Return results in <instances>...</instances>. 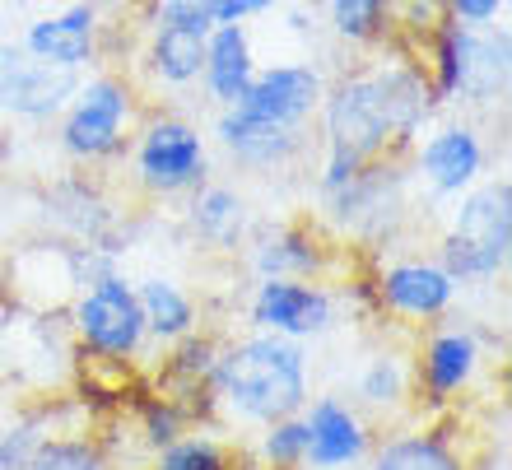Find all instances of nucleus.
<instances>
[{
	"label": "nucleus",
	"mask_w": 512,
	"mask_h": 470,
	"mask_svg": "<svg viewBox=\"0 0 512 470\" xmlns=\"http://www.w3.org/2000/svg\"><path fill=\"white\" fill-rule=\"evenodd\" d=\"M219 429H266L284 415H298L312 396V359L298 340L247 331L224 340L210 373Z\"/></svg>",
	"instance_id": "obj_1"
},
{
	"label": "nucleus",
	"mask_w": 512,
	"mask_h": 470,
	"mask_svg": "<svg viewBox=\"0 0 512 470\" xmlns=\"http://www.w3.org/2000/svg\"><path fill=\"white\" fill-rule=\"evenodd\" d=\"M145 94L122 70H89L56 117V149L70 168L108 173L126 159L131 135L145 117Z\"/></svg>",
	"instance_id": "obj_2"
},
{
	"label": "nucleus",
	"mask_w": 512,
	"mask_h": 470,
	"mask_svg": "<svg viewBox=\"0 0 512 470\" xmlns=\"http://www.w3.org/2000/svg\"><path fill=\"white\" fill-rule=\"evenodd\" d=\"M419 66L429 75V89L438 98V108H461V112H485L499 108L508 98V70H512V42L508 28H471L457 19L429 33V42L419 47Z\"/></svg>",
	"instance_id": "obj_3"
},
{
	"label": "nucleus",
	"mask_w": 512,
	"mask_h": 470,
	"mask_svg": "<svg viewBox=\"0 0 512 470\" xmlns=\"http://www.w3.org/2000/svg\"><path fill=\"white\" fill-rule=\"evenodd\" d=\"M122 163L131 173V191L149 205L187 201L201 182L215 177L210 135L201 121H191L177 108H145Z\"/></svg>",
	"instance_id": "obj_4"
},
{
	"label": "nucleus",
	"mask_w": 512,
	"mask_h": 470,
	"mask_svg": "<svg viewBox=\"0 0 512 470\" xmlns=\"http://www.w3.org/2000/svg\"><path fill=\"white\" fill-rule=\"evenodd\" d=\"M512 256V182L485 177L452 201L447 229L433 242V261L457 284H494L508 275Z\"/></svg>",
	"instance_id": "obj_5"
},
{
	"label": "nucleus",
	"mask_w": 512,
	"mask_h": 470,
	"mask_svg": "<svg viewBox=\"0 0 512 470\" xmlns=\"http://www.w3.org/2000/svg\"><path fill=\"white\" fill-rule=\"evenodd\" d=\"M410 168L405 159H373L359 168V177H350L345 187L322 191L317 196V224L331 238H340L345 247H387L405 224L410 210Z\"/></svg>",
	"instance_id": "obj_6"
},
{
	"label": "nucleus",
	"mask_w": 512,
	"mask_h": 470,
	"mask_svg": "<svg viewBox=\"0 0 512 470\" xmlns=\"http://www.w3.org/2000/svg\"><path fill=\"white\" fill-rule=\"evenodd\" d=\"M415 350H410V377H415V410L424 419L452 415V405L475 387V377L485 368L494 340H485L466 322H443L415 331Z\"/></svg>",
	"instance_id": "obj_7"
},
{
	"label": "nucleus",
	"mask_w": 512,
	"mask_h": 470,
	"mask_svg": "<svg viewBox=\"0 0 512 470\" xmlns=\"http://www.w3.org/2000/svg\"><path fill=\"white\" fill-rule=\"evenodd\" d=\"M66 326H70V336H75V345H80V354H89V359L131 363V359H145V350H149V331H145L140 298H135V280L122 275V270H108L94 284L75 289Z\"/></svg>",
	"instance_id": "obj_8"
},
{
	"label": "nucleus",
	"mask_w": 512,
	"mask_h": 470,
	"mask_svg": "<svg viewBox=\"0 0 512 470\" xmlns=\"http://www.w3.org/2000/svg\"><path fill=\"white\" fill-rule=\"evenodd\" d=\"M405 168H410V182H415L429 201L452 205L457 196L485 182L489 173V140L480 131L475 117H443L429 121L424 135L415 140V149L405 154Z\"/></svg>",
	"instance_id": "obj_9"
},
{
	"label": "nucleus",
	"mask_w": 512,
	"mask_h": 470,
	"mask_svg": "<svg viewBox=\"0 0 512 470\" xmlns=\"http://www.w3.org/2000/svg\"><path fill=\"white\" fill-rule=\"evenodd\" d=\"M345 242L317 224V219H280L252 229L243 247V266L252 280H331L345 261Z\"/></svg>",
	"instance_id": "obj_10"
},
{
	"label": "nucleus",
	"mask_w": 512,
	"mask_h": 470,
	"mask_svg": "<svg viewBox=\"0 0 512 470\" xmlns=\"http://www.w3.org/2000/svg\"><path fill=\"white\" fill-rule=\"evenodd\" d=\"M368 289H373V312L391 317L405 331H424V326L452 317L461 294V284L424 252H405L382 261L368 275Z\"/></svg>",
	"instance_id": "obj_11"
},
{
	"label": "nucleus",
	"mask_w": 512,
	"mask_h": 470,
	"mask_svg": "<svg viewBox=\"0 0 512 470\" xmlns=\"http://www.w3.org/2000/svg\"><path fill=\"white\" fill-rule=\"evenodd\" d=\"M210 145L252 177H289L303 173L317 154L312 126H270V121L243 117L238 108H215L210 121Z\"/></svg>",
	"instance_id": "obj_12"
},
{
	"label": "nucleus",
	"mask_w": 512,
	"mask_h": 470,
	"mask_svg": "<svg viewBox=\"0 0 512 470\" xmlns=\"http://www.w3.org/2000/svg\"><path fill=\"white\" fill-rule=\"evenodd\" d=\"M340 289L331 280H252L247 294V331H270L284 340H322L340 322Z\"/></svg>",
	"instance_id": "obj_13"
},
{
	"label": "nucleus",
	"mask_w": 512,
	"mask_h": 470,
	"mask_svg": "<svg viewBox=\"0 0 512 470\" xmlns=\"http://www.w3.org/2000/svg\"><path fill=\"white\" fill-rule=\"evenodd\" d=\"M326 80L331 75L317 61H270L256 66L247 94L233 108L270 126H312L326 98Z\"/></svg>",
	"instance_id": "obj_14"
},
{
	"label": "nucleus",
	"mask_w": 512,
	"mask_h": 470,
	"mask_svg": "<svg viewBox=\"0 0 512 470\" xmlns=\"http://www.w3.org/2000/svg\"><path fill=\"white\" fill-rule=\"evenodd\" d=\"M80 75L56 70L38 56H28L14 42H0V117L14 126H52L75 94Z\"/></svg>",
	"instance_id": "obj_15"
},
{
	"label": "nucleus",
	"mask_w": 512,
	"mask_h": 470,
	"mask_svg": "<svg viewBox=\"0 0 512 470\" xmlns=\"http://www.w3.org/2000/svg\"><path fill=\"white\" fill-rule=\"evenodd\" d=\"M298 415L308 429V470H359L378 443L373 419L336 391L308 396V405Z\"/></svg>",
	"instance_id": "obj_16"
},
{
	"label": "nucleus",
	"mask_w": 512,
	"mask_h": 470,
	"mask_svg": "<svg viewBox=\"0 0 512 470\" xmlns=\"http://www.w3.org/2000/svg\"><path fill=\"white\" fill-rule=\"evenodd\" d=\"M103 33H108V24H103L98 0H75L66 10L33 19V24L24 28V42H19V47L56 70L84 75V70H94L98 56H103Z\"/></svg>",
	"instance_id": "obj_17"
},
{
	"label": "nucleus",
	"mask_w": 512,
	"mask_h": 470,
	"mask_svg": "<svg viewBox=\"0 0 512 470\" xmlns=\"http://www.w3.org/2000/svg\"><path fill=\"white\" fill-rule=\"evenodd\" d=\"M205 66V33L187 24H145V47L140 61L131 66L135 89L145 94V103L154 94H187L201 84Z\"/></svg>",
	"instance_id": "obj_18"
},
{
	"label": "nucleus",
	"mask_w": 512,
	"mask_h": 470,
	"mask_svg": "<svg viewBox=\"0 0 512 470\" xmlns=\"http://www.w3.org/2000/svg\"><path fill=\"white\" fill-rule=\"evenodd\" d=\"M182 219H187V233L201 242V247L229 252V256L243 252L256 229L252 201H247L238 187H229V182H215V177L201 182V187L182 201Z\"/></svg>",
	"instance_id": "obj_19"
},
{
	"label": "nucleus",
	"mask_w": 512,
	"mask_h": 470,
	"mask_svg": "<svg viewBox=\"0 0 512 470\" xmlns=\"http://www.w3.org/2000/svg\"><path fill=\"white\" fill-rule=\"evenodd\" d=\"M368 470H471V457L461 452V438L443 419H424L419 429H396L373 443L364 461Z\"/></svg>",
	"instance_id": "obj_20"
},
{
	"label": "nucleus",
	"mask_w": 512,
	"mask_h": 470,
	"mask_svg": "<svg viewBox=\"0 0 512 470\" xmlns=\"http://www.w3.org/2000/svg\"><path fill=\"white\" fill-rule=\"evenodd\" d=\"M256 75V42L247 24H215L205 33V66H201V89L210 98V108H233L247 94V84Z\"/></svg>",
	"instance_id": "obj_21"
},
{
	"label": "nucleus",
	"mask_w": 512,
	"mask_h": 470,
	"mask_svg": "<svg viewBox=\"0 0 512 470\" xmlns=\"http://www.w3.org/2000/svg\"><path fill=\"white\" fill-rule=\"evenodd\" d=\"M47 219H56V229L70 242H108L117 229V210L103 196L98 173H70L47 191Z\"/></svg>",
	"instance_id": "obj_22"
},
{
	"label": "nucleus",
	"mask_w": 512,
	"mask_h": 470,
	"mask_svg": "<svg viewBox=\"0 0 512 470\" xmlns=\"http://www.w3.org/2000/svg\"><path fill=\"white\" fill-rule=\"evenodd\" d=\"M135 298H140V312H145L149 345L168 350L182 336L201 331V308L187 294V284L173 280V275H145V280H135Z\"/></svg>",
	"instance_id": "obj_23"
},
{
	"label": "nucleus",
	"mask_w": 512,
	"mask_h": 470,
	"mask_svg": "<svg viewBox=\"0 0 512 470\" xmlns=\"http://www.w3.org/2000/svg\"><path fill=\"white\" fill-rule=\"evenodd\" d=\"M354 405L364 415H405L415 405V377H410V354H373L354 382Z\"/></svg>",
	"instance_id": "obj_24"
},
{
	"label": "nucleus",
	"mask_w": 512,
	"mask_h": 470,
	"mask_svg": "<svg viewBox=\"0 0 512 470\" xmlns=\"http://www.w3.org/2000/svg\"><path fill=\"white\" fill-rule=\"evenodd\" d=\"M326 28L345 47L391 42V0H326Z\"/></svg>",
	"instance_id": "obj_25"
},
{
	"label": "nucleus",
	"mask_w": 512,
	"mask_h": 470,
	"mask_svg": "<svg viewBox=\"0 0 512 470\" xmlns=\"http://www.w3.org/2000/svg\"><path fill=\"white\" fill-rule=\"evenodd\" d=\"M243 457V447H233L229 438H219V433H182L177 443L159 447L154 457H149V470H229L233 461Z\"/></svg>",
	"instance_id": "obj_26"
},
{
	"label": "nucleus",
	"mask_w": 512,
	"mask_h": 470,
	"mask_svg": "<svg viewBox=\"0 0 512 470\" xmlns=\"http://www.w3.org/2000/svg\"><path fill=\"white\" fill-rule=\"evenodd\" d=\"M247 461L256 470H308V429L303 415H284L266 429H256V443L247 447Z\"/></svg>",
	"instance_id": "obj_27"
},
{
	"label": "nucleus",
	"mask_w": 512,
	"mask_h": 470,
	"mask_svg": "<svg viewBox=\"0 0 512 470\" xmlns=\"http://www.w3.org/2000/svg\"><path fill=\"white\" fill-rule=\"evenodd\" d=\"M187 429H191V419H187V410H182L173 396H163V391H145V396L135 401V433H140V443L149 447V457H154L159 447L177 443Z\"/></svg>",
	"instance_id": "obj_28"
},
{
	"label": "nucleus",
	"mask_w": 512,
	"mask_h": 470,
	"mask_svg": "<svg viewBox=\"0 0 512 470\" xmlns=\"http://www.w3.org/2000/svg\"><path fill=\"white\" fill-rule=\"evenodd\" d=\"M28 470H112L108 452L89 433H47Z\"/></svg>",
	"instance_id": "obj_29"
},
{
	"label": "nucleus",
	"mask_w": 512,
	"mask_h": 470,
	"mask_svg": "<svg viewBox=\"0 0 512 470\" xmlns=\"http://www.w3.org/2000/svg\"><path fill=\"white\" fill-rule=\"evenodd\" d=\"M47 433H52V410H33V415L14 419L10 429L0 433V470H28V461L47 443Z\"/></svg>",
	"instance_id": "obj_30"
},
{
	"label": "nucleus",
	"mask_w": 512,
	"mask_h": 470,
	"mask_svg": "<svg viewBox=\"0 0 512 470\" xmlns=\"http://www.w3.org/2000/svg\"><path fill=\"white\" fill-rule=\"evenodd\" d=\"M219 0H145V19L149 24H187L210 33L215 28Z\"/></svg>",
	"instance_id": "obj_31"
},
{
	"label": "nucleus",
	"mask_w": 512,
	"mask_h": 470,
	"mask_svg": "<svg viewBox=\"0 0 512 470\" xmlns=\"http://www.w3.org/2000/svg\"><path fill=\"white\" fill-rule=\"evenodd\" d=\"M443 5H447V19L471 28H494L508 14V0H443Z\"/></svg>",
	"instance_id": "obj_32"
},
{
	"label": "nucleus",
	"mask_w": 512,
	"mask_h": 470,
	"mask_svg": "<svg viewBox=\"0 0 512 470\" xmlns=\"http://www.w3.org/2000/svg\"><path fill=\"white\" fill-rule=\"evenodd\" d=\"M284 0H219L215 24H252L261 14H275Z\"/></svg>",
	"instance_id": "obj_33"
},
{
	"label": "nucleus",
	"mask_w": 512,
	"mask_h": 470,
	"mask_svg": "<svg viewBox=\"0 0 512 470\" xmlns=\"http://www.w3.org/2000/svg\"><path fill=\"white\" fill-rule=\"evenodd\" d=\"M308 24H312V14L303 10V5H298V10H289V28H294V33H308Z\"/></svg>",
	"instance_id": "obj_34"
},
{
	"label": "nucleus",
	"mask_w": 512,
	"mask_h": 470,
	"mask_svg": "<svg viewBox=\"0 0 512 470\" xmlns=\"http://www.w3.org/2000/svg\"><path fill=\"white\" fill-rule=\"evenodd\" d=\"M229 470H256V466H252V461H247V466H238V461H233V466H229Z\"/></svg>",
	"instance_id": "obj_35"
}]
</instances>
